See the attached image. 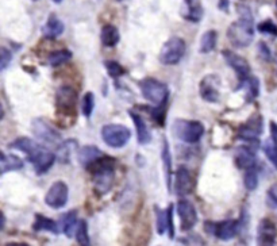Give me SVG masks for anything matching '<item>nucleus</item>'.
Returning <instances> with one entry per match:
<instances>
[{"label": "nucleus", "mask_w": 277, "mask_h": 246, "mask_svg": "<svg viewBox=\"0 0 277 246\" xmlns=\"http://www.w3.org/2000/svg\"><path fill=\"white\" fill-rule=\"evenodd\" d=\"M70 58H72V52H69L68 49H60L49 54L47 62H49V65L53 66V68H57V66L69 61Z\"/></svg>", "instance_id": "33"}, {"label": "nucleus", "mask_w": 277, "mask_h": 246, "mask_svg": "<svg viewBox=\"0 0 277 246\" xmlns=\"http://www.w3.org/2000/svg\"><path fill=\"white\" fill-rule=\"evenodd\" d=\"M64 30H65V26L62 23V20L60 19L57 15L52 14V15L47 18L46 23L43 24L42 34L45 38L54 39L58 38L60 35H62Z\"/></svg>", "instance_id": "22"}, {"label": "nucleus", "mask_w": 277, "mask_h": 246, "mask_svg": "<svg viewBox=\"0 0 277 246\" xmlns=\"http://www.w3.org/2000/svg\"><path fill=\"white\" fill-rule=\"evenodd\" d=\"M76 147L77 142L73 141V139H68L65 142H61V145H58L57 153H56L58 161L61 162V164H69L70 157L76 152Z\"/></svg>", "instance_id": "28"}, {"label": "nucleus", "mask_w": 277, "mask_h": 246, "mask_svg": "<svg viewBox=\"0 0 277 246\" xmlns=\"http://www.w3.org/2000/svg\"><path fill=\"white\" fill-rule=\"evenodd\" d=\"M56 158H57V156H56L53 152L38 145V147L27 157V160L33 164L35 173H37L38 176H41V175L46 173L47 170L54 165Z\"/></svg>", "instance_id": "9"}, {"label": "nucleus", "mask_w": 277, "mask_h": 246, "mask_svg": "<svg viewBox=\"0 0 277 246\" xmlns=\"http://www.w3.org/2000/svg\"><path fill=\"white\" fill-rule=\"evenodd\" d=\"M237 11L239 12V19L230 24L227 38L235 47H246L253 42L254 38L253 15L245 6H237Z\"/></svg>", "instance_id": "1"}, {"label": "nucleus", "mask_w": 277, "mask_h": 246, "mask_svg": "<svg viewBox=\"0 0 277 246\" xmlns=\"http://www.w3.org/2000/svg\"><path fill=\"white\" fill-rule=\"evenodd\" d=\"M74 237H76V241L79 245L87 246L91 243V239H89V235H88V225H87V220H84V219L79 220V225H77L76 234H74Z\"/></svg>", "instance_id": "35"}, {"label": "nucleus", "mask_w": 277, "mask_h": 246, "mask_svg": "<svg viewBox=\"0 0 277 246\" xmlns=\"http://www.w3.org/2000/svg\"><path fill=\"white\" fill-rule=\"evenodd\" d=\"M56 2H57V3H60V2H61V0H56Z\"/></svg>", "instance_id": "46"}, {"label": "nucleus", "mask_w": 277, "mask_h": 246, "mask_svg": "<svg viewBox=\"0 0 277 246\" xmlns=\"http://www.w3.org/2000/svg\"><path fill=\"white\" fill-rule=\"evenodd\" d=\"M103 156V152L97 146H95V145H85V146H83L77 152V161H79L81 166L88 168V166L92 165L93 162H96Z\"/></svg>", "instance_id": "19"}, {"label": "nucleus", "mask_w": 277, "mask_h": 246, "mask_svg": "<svg viewBox=\"0 0 277 246\" xmlns=\"http://www.w3.org/2000/svg\"><path fill=\"white\" fill-rule=\"evenodd\" d=\"M174 137L185 143H196L204 135V126L199 120L176 119L172 126Z\"/></svg>", "instance_id": "4"}, {"label": "nucleus", "mask_w": 277, "mask_h": 246, "mask_svg": "<svg viewBox=\"0 0 277 246\" xmlns=\"http://www.w3.org/2000/svg\"><path fill=\"white\" fill-rule=\"evenodd\" d=\"M33 2H37V0H33Z\"/></svg>", "instance_id": "48"}, {"label": "nucleus", "mask_w": 277, "mask_h": 246, "mask_svg": "<svg viewBox=\"0 0 277 246\" xmlns=\"http://www.w3.org/2000/svg\"><path fill=\"white\" fill-rule=\"evenodd\" d=\"M116 2H123V0H116Z\"/></svg>", "instance_id": "47"}, {"label": "nucleus", "mask_w": 277, "mask_h": 246, "mask_svg": "<svg viewBox=\"0 0 277 246\" xmlns=\"http://www.w3.org/2000/svg\"><path fill=\"white\" fill-rule=\"evenodd\" d=\"M185 6L187 10L183 14L185 19L191 20V22H199L203 16V8L200 6L199 0H185Z\"/></svg>", "instance_id": "29"}, {"label": "nucleus", "mask_w": 277, "mask_h": 246, "mask_svg": "<svg viewBox=\"0 0 277 246\" xmlns=\"http://www.w3.org/2000/svg\"><path fill=\"white\" fill-rule=\"evenodd\" d=\"M83 114H84L85 118H91L93 112V108H95V95L92 92H87L83 97Z\"/></svg>", "instance_id": "38"}, {"label": "nucleus", "mask_w": 277, "mask_h": 246, "mask_svg": "<svg viewBox=\"0 0 277 246\" xmlns=\"http://www.w3.org/2000/svg\"><path fill=\"white\" fill-rule=\"evenodd\" d=\"M77 215H79L77 210H70V211L66 212L65 215L61 216V220H60V229H61L62 233H64L68 238H72V237L76 234L77 225H79Z\"/></svg>", "instance_id": "24"}, {"label": "nucleus", "mask_w": 277, "mask_h": 246, "mask_svg": "<svg viewBox=\"0 0 277 246\" xmlns=\"http://www.w3.org/2000/svg\"><path fill=\"white\" fill-rule=\"evenodd\" d=\"M33 230L34 231H49L52 234H58L60 233V225L57 222H54L53 219L43 216L41 214L35 215V222L33 225Z\"/></svg>", "instance_id": "26"}, {"label": "nucleus", "mask_w": 277, "mask_h": 246, "mask_svg": "<svg viewBox=\"0 0 277 246\" xmlns=\"http://www.w3.org/2000/svg\"><path fill=\"white\" fill-rule=\"evenodd\" d=\"M258 53H260V56H261L264 60H266V61H270V60H272V53H270L269 47L266 46L265 42L258 43Z\"/></svg>", "instance_id": "42"}, {"label": "nucleus", "mask_w": 277, "mask_h": 246, "mask_svg": "<svg viewBox=\"0 0 277 246\" xmlns=\"http://www.w3.org/2000/svg\"><path fill=\"white\" fill-rule=\"evenodd\" d=\"M262 150L265 153L266 158L269 160V162L277 169V141L274 138H268L262 145Z\"/></svg>", "instance_id": "34"}, {"label": "nucleus", "mask_w": 277, "mask_h": 246, "mask_svg": "<svg viewBox=\"0 0 277 246\" xmlns=\"http://www.w3.org/2000/svg\"><path fill=\"white\" fill-rule=\"evenodd\" d=\"M104 66H106V70H107V73L110 75V77L112 79H118V77L123 76L126 73V70L122 65H120L119 62L114 61V60H107V61H104Z\"/></svg>", "instance_id": "36"}, {"label": "nucleus", "mask_w": 277, "mask_h": 246, "mask_svg": "<svg viewBox=\"0 0 277 246\" xmlns=\"http://www.w3.org/2000/svg\"><path fill=\"white\" fill-rule=\"evenodd\" d=\"M276 6H277V0H276Z\"/></svg>", "instance_id": "49"}, {"label": "nucleus", "mask_w": 277, "mask_h": 246, "mask_svg": "<svg viewBox=\"0 0 277 246\" xmlns=\"http://www.w3.org/2000/svg\"><path fill=\"white\" fill-rule=\"evenodd\" d=\"M229 4H230L229 0H219V8L222 10V11H224V12L229 11Z\"/></svg>", "instance_id": "45"}, {"label": "nucleus", "mask_w": 277, "mask_h": 246, "mask_svg": "<svg viewBox=\"0 0 277 246\" xmlns=\"http://www.w3.org/2000/svg\"><path fill=\"white\" fill-rule=\"evenodd\" d=\"M69 198V188L64 181H56L51 185V188L45 195V203L52 208L65 207Z\"/></svg>", "instance_id": "11"}, {"label": "nucleus", "mask_w": 277, "mask_h": 246, "mask_svg": "<svg viewBox=\"0 0 277 246\" xmlns=\"http://www.w3.org/2000/svg\"><path fill=\"white\" fill-rule=\"evenodd\" d=\"M129 115L134 122L135 130H137V139L139 145H147L152 141V134L146 126V122L142 119V116L137 114L134 110H129Z\"/></svg>", "instance_id": "20"}, {"label": "nucleus", "mask_w": 277, "mask_h": 246, "mask_svg": "<svg viewBox=\"0 0 277 246\" xmlns=\"http://www.w3.org/2000/svg\"><path fill=\"white\" fill-rule=\"evenodd\" d=\"M239 220L226 219L218 223H207L204 227L207 229L208 233L215 235L220 241H229L233 239L239 233Z\"/></svg>", "instance_id": "10"}, {"label": "nucleus", "mask_w": 277, "mask_h": 246, "mask_svg": "<svg viewBox=\"0 0 277 246\" xmlns=\"http://www.w3.org/2000/svg\"><path fill=\"white\" fill-rule=\"evenodd\" d=\"M0 175L4 176L7 172H14V170H19L23 168V161L15 154H6L0 153Z\"/></svg>", "instance_id": "23"}, {"label": "nucleus", "mask_w": 277, "mask_h": 246, "mask_svg": "<svg viewBox=\"0 0 277 246\" xmlns=\"http://www.w3.org/2000/svg\"><path fill=\"white\" fill-rule=\"evenodd\" d=\"M31 129L39 142L47 145H57L61 142V134L43 118H35L31 123Z\"/></svg>", "instance_id": "8"}, {"label": "nucleus", "mask_w": 277, "mask_h": 246, "mask_svg": "<svg viewBox=\"0 0 277 246\" xmlns=\"http://www.w3.org/2000/svg\"><path fill=\"white\" fill-rule=\"evenodd\" d=\"M150 114L152 116H153V119L156 120L160 126H164V125H165V123H164V120H165V111H164V108L154 107L153 110H152Z\"/></svg>", "instance_id": "41"}, {"label": "nucleus", "mask_w": 277, "mask_h": 246, "mask_svg": "<svg viewBox=\"0 0 277 246\" xmlns=\"http://www.w3.org/2000/svg\"><path fill=\"white\" fill-rule=\"evenodd\" d=\"M38 145L39 143L34 142L33 139L27 138V137H20V138L15 139L14 142L10 143L8 147H10V149L18 150V152H22V153H24L27 157H29V156L38 147Z\"/></svg>", "instance_id": "30"}, {"label": "nucleus", "mask_w": 277, "mask_h": 246, "mask_svg": "<svg viewBox=\"0 0 277 246\" xmlns=\"http://www.w3.org/2000/svg\"><path fill=\"white\" fill-rule=\"evenodd\" d=\"M222 56H223L224 61L227 62V65H230L235 73L238 75L239 80H243L247 76H250V65H249V62L243 57H241L239 54L234 53L233 50H223Z\"/></svg>", "instance_id": "17"}, {"label": "nucleus", "mask_w": 277, "mask_h": 246, "mask_svg": "<svg viewBox=\"0 0 277 246\" xmlns=\"http://www.w3.org/2000/svg\"><path fill=\"white\" fill-rule=\"evenodd\" d=\"M235 164L241 169H250L256 166V153L249 146H239L235 150Z\"/></svg>", "instance_id": "21"}, {"label": "nucleus", "mask_w": 277, "mask_h": 246, "mask_svg": "<svg viewBox=\"0 0 277 246\" xmlns=\"http://www.w3.org/2000/svg\"><path fill=\"white\" fill-rule=\"evenodd\" d=\"M100 41L106 47H115L120 41L119 30L114 24H106L100 31Z\"/></svg>", "instance_id": "25"}, {"label": "nucleus", "mask_w": 277, "mask_h": 246, "mask_svg": "<svg viewBox=\"0 0 277 246\" xmlns=\"http://www.w3.org/2000/svg\"><path fill=\"white\" fill-rule=\"evenodd\" d=\"M257 29L260 33L277 37V26L273 23V22H272V20H265V22H262V23L258 24Z\"/></svg>", "instance_id": "40"}, {"label": "nucleus", "mask_w": 277, "mask_h": 246, "mask_svg": "<svg viewBox=\"0 0 277 246\" xmlns=\"http://www.w3.org/2000/svg\"><path fill=\"white\" fill-rule=\"evenodd\" d=\"M87 169H89L92 173L95 192L99 196H103L111 191L114 180H115V160L114 158L103 156Z\"/></svg>", "instance_id": "2"}, {"label": "nucleus", "mask_w": 277, "mask_h": 246, "mask_svg": "<svg viewBox=\"0 0 277 246\" xmlns=\"http://www.w3.org/2000/svg\"><path fill=\"white\" fill-rule=\"evenodd\" d=\"M216 41H218V33L215 30L206 31L200 38V45H199V52L202 54L211 53L215 49Z\"/></svg>", "instance_id": "31"}, {"label": "nucleus", "mask_w": 277, "mask_h": 246, "mask_svg": "<svg viewBox=\"0 0 277 246\" xmlns=\"http://www.w3.org/2000/svg\"><path fill=\"white\" fill-rule=\"evenodd\" d=\"M161 160L164 169L166 173V184H168V189L169 192H172V156H170L169 143L164 138L162 141V150H161Z\"/></svg>", "instance_id": "27"}, {"label": "nucleus", "mask_w": 277, "mask_h": 246, "mask_svg": "<svg viewBox=\"0 0 277 246\" xmlns=\"http://www.w3.org/2000/svg\"><path fill=\"white\" fill-rule=\"evenodd\" d=\"M268 203L273 208L277 207V184L270 187L269 191H268Z\"/></svg>", "instance_id": "43"}, {"label": "nucleus", "mask_w": 277, "mask_h": 246, "mask_svg": "<svg viewBox=\"0 0 277 246\" xmlns=\"http://www.w3.org/2000/svg\"><path fill=\"white\" fill-rule=\"evenodd\" d=\"M142 96L150 102L154 107H164L169 97V88L165 83L154 79V77H145L138 83Z\"/></svg>", "instance_id": "3"}, {"label": "nucleus", "mask_w": 277, "mask_h": 246, "mask_svg": "<svg viewBox=\"0 0 277 246\" xmlns=\"http://www.w3.org/2000/svg\"><path fill=\"white\" fill-rule=\"evenodd\" d=\"M277 230L274 223L269 219H262L257 227V243L258 245H274Z\"/></svg>", "instance_id": "18"}, {"label": "nucleus", "mask_w": 277, "mask_h": 246, "mask_svg": "<svg viewBox=\"0 0 277 246\" xmlns=\"http://www.w3.org/2000/svg\"><path fill=\"white\" fill-rule=\"evenodd\" d=\"M56 108L60 114L65 116H76L77 110V92L76 89L64 85L56 92Z\"/></svg>", "instance_id": "7"}, {"label": "nucleus", "mask_w": 277, "mask_h": 246, "mask_svg": "<svg viewBox=\"0 0 277 246\" xmlns=\"http://www.w3.org/2000/svg\"><path fill=\"white\" fill-rule=\"evenodd\" d=\"M177 214L180 218V229L183 231H191L197 223V211L195 204L187 199L179 200Z\"/></svg>", "instance_id": "12"}, {"label": "nucleus", "mask_w": 277, "mask_h": 246, "mask_svg": "<svg viewBox=\"0 0 277 246\" xmlns=\"http://www.w3.org/2000/svg\"><path fill=\"white\" fill-rule=\"evenodd\" d=\"M154 212H156V226H157V233L160 235L165 234L168 231L169 238L173 239L174 237V223H173V204H169V207L166 210H161V208L154 207Z\"/></svg>", "instance_id": "14"}, {"label": "nucleus", "mask_w": 277, "mask_h": 246, "mask_svg": "<svg viewBox=\"0 0 277 246\" xmlns=\"http://www.w3.org/2000/svg\"><path fill=\"white\" fill-rule=\"evenodd\" d=\"M102 138L110 147L120 149L129 143L131 138V131L129 127L123 126V125L110 123L102 129Z\"/></svg>", "instance_id": "6"}, {"label": "nucleus", "mask_w": 277, "mask_h": 246, "mask_svg": "<svg viewBox=\"0 0 277 246\" xmlns=\"http://www.w3.org/2000/svg\"><path fill=\"white\" fill-rule=\"evenodd\" d=\"M245 187L247 191H254L258 187V170L257 166H253L250 169H247L245 179H243Z\"/></svg>", "instance_id": "37"}, {"label": "nucleus", "mask_w": 277, "mask_h": 246, "mask_svg": "<svg viewBox=\"0 0 277 246\" xmlns=\"http://www.w3.org/2000/svg\"><path fill=\"white\" fill-rule=\"evenodd\" d=\"M270 137L277 141V125L274 122H270Z\"/></svg>", "instance_id": "44"}, {"label": "nucleus", "mask_w": 277, "mask_h": 246, "mask_svg": "<svg viewBox=\"0 0 277 246\" xmlns=\"http://www.w3.org/2000/svg\"><path fill=\"white\" fill-rule=\"evenodd\" d=\"M239 88L246 89L247 97L250 99H256L260 95V80H258L256 76H247L246 79L241 80V84H239Z\"/></svg>", "instance_id": "32"}, {"label": "nucleus", "mask_w": 277, "mask_h": 246, "mask_svg": "<svg viewBox=\"0 0 277 246\" xmlns=\"http://www.w3.org/2000/svg\"><path fill=\"white\" fill-rule=\"evenodd\" d=\"M12 61V53L6 47H0V69L6 70Z\"/></svg>", "instance_id": "39"}, {"label": "nucleus", "mask_w": 277, "mask_h": 246, "mask_svg": "<svg viewBox=\"0 0 277 246\" xmlns=\"http://www.w3.org/2000/svg\"><path fill=\"white\" fill-rule=\"evenodd\" d=\"M200 96L204 102L208 103H216L219 100L220 91H219V77L215 75H208L204 76L200 83Z\"/></svg>", "instance_id": "16"}, {"label": "nucleus", "mask_w": 277, "mask_h": 246, "mask_svg": "<svg viewBox=\"0 0 277 246\" xmlns=\"http://www.w3.org/2000/svg\"><path fill=\"white\" fill-rule=\"evenodd\" d=\"M174 193L177 196L184 198L188 193L192 192L193 189V177L192 173L189 172L188 168L180 166L174 173Z\"/></svg>", "instance_id": "15"}, {"label": "nucleus", "mask_w": 277, "mask_h": 246, "mask_svg": "<svg viewBox=\"0 0 277 246\" xmlns=\"http://www.w3.org/2000/svg\"><path fill=\"white\" fill-rule=\"evenodd\" d=\"M264 130V122L260 114H256L238 129V138L246 142H257Z\"/></svg>", "instance_id": "13"}, {"label": "nucleus", "mask_w": 277, "mask_h": 246, "mask_svg": "<svg viewBox=\"0 0 277 246\" xmlns=\"http://www.w3.org/2000/svg\"><path fill=\"white\" fill-rule=\"evenodd\" d=\"M185 41L180 37H170L164 45H162L158 60L164 65H176L181 61V58L185 54Z\"/></svg>", "instance_id": "5"}]
</instances>
